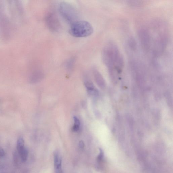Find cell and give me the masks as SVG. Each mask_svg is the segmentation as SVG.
<instances>
[{"instance_id": "cell-5", "label": "cell", "mask_w": 173, "mask_h": 173, "mask_svg": "<svg viewBox=\"0 0 173 173\" xmlns=\"http://www.w3.org/2000/svg\"><path fill=\"white\" fill-rule=\"evenodd\" d=\"M140 42L145 52H148L151 46V36L150 30L145 27L139 29L138 32Z\"/></svg>"}, {"instance_id": "cell-15", "label": "cell", "mask_w": 173, "mask_h": 173, "mask_svg": "<svg viewBox=\"0 0 173 173\" xmlns=\"http://www.w3.org/2000/svg\"><path fill=\"white\" fill-rule=\"evenodd\" d=\"M103 156V152L102 150L101 149H100V153L98 156V160H100L102 159Z\"/></svg>"}, {"instance_id": "cell-4", "label": "cell", "mask_w": 173, "mask_h": 173, "mask_svg": "<svg viewBox=\"0 0 173 173\" xmlns=\"http://www.w3.org/2000/svg\"><path fill=\"white\" fill-rule=\"evenodd\" d=\"M61 15L68 23L72 24L78 21L79 13L73 5L68 3L63 2L59 5Z\"/></svg>"}, {"instance_id": "cell-3", "label": "cell", "mask_w": 173, "mask_h": 173, "mask_svg": "<svg viewBox=\"0 0 173 173\" xmlns=\"http://www.w3.org/2000/svg\"><path fill=\"white\" fill-rule=\"evenodd\" d=\"M93 32V29L88 22L78 21L72 24L70 32L72 36L78 38L88 37Z\"/></svg>"}, {"instance_id": "cell-9", "label": "cell", "mask_w": 173, "mask_h": 173, "mask_svg": "<svg viewBox=\"0 0 173 173\" xmlns=\"http://www.w3.org/2000/svg\"><path fill=\"white\" fill-rule=\"evenodd\" d=\"M19 153L21 157V161L23 162H26L28 159L29 152L28 150L25 147L24 148L20 151Z\"/></svg>"}, {"instance_id": "cell-12", "label": "cell", "mask_w": 173, "mask_h": 173, "mask_svg": "<svg viewBox=\"0 0 173 173\" xmlns=\"http://www.w3.org/2000/svg\"><path fill=\"white\" fill-rule=\"evenodd\" d=\"M85 86L89 91H92L94 90V86L92 83L87 81L85 83Z\"/></svg>"}, {"instance_id": "cell-6", "label": "cell", "mask_w": 173, "mask_h": 173, "mask_svg": "<svg viewBox=\"0 0 173 173\" xmlns=\"http://www.w3.org/2000/svg\"><path fill=\"white\" fill-rule=\"evenodd\" d=\"M45 20L49 30L52 32L59 31L61 28L60 23L55 14L52 12L48 13L45 16Z\"/></svg>"}, {"instance_id": "cell-14", "label": "cell", "mask_w": 173, "mask_h": 173, "mask_svg": "<svg viewBox=\"0 0 173 173\" xmlns=\"http://www.w3.org/2000/svg\"><path fill=\"white\" fill-rule=\"evenodd\" d=\"M79 147L81 150H83L84 148V143L83 141H81L79 143Z\"/></svg>"}, {"instance_id": "cell-13", "label": "cell", "mask_w": 173, "mask_h": 173, "mask_svg": "<svg viewBox=\"0 0 173 173\" xmlns=\"http://www.w3.org/2000/svg\"><path fill=\"white\" fill-rule=\"evenodd\" d=\"M74 126L80 127V123L79 119L75 116L74 117Z\"/></svg>"}, {"instance_id": "cell-10", "label": "cell", "mask_w": 173, "mask_h": 173, "mask_svg": "<svg viewBox=\"0 0 173 173\" xmlns=\"http://www.w3.org/2000/svg\"><path fill=\"white\" fill-rule=\"evenodd\" d=\"M25 141L22 137H20L18 139L17 143V149L18 152L24 148Z\"/></svg>"}, {"instance_id": "cell-1", "label": "cell", "mask_w": 173, "mask_h": 173, "mask_svg": "<svg viewBox=\"0 0 173 173\" xmlns=\"http://www.w3.org/2000/svg\"><path fill=\"white\" fill-rule=\"evenodd\" d=\"M102 58L111 75H117L121 73L124 65V61L115 43L110 42L105 45L102 52Z\"/></svg>"}, {"instance_id": "cell-8", "label": "cell", "mask_w": 173, "mask_h": 173, "mask_svg": "<svg viewBox=\"0 0 173 173\" xmlns=\"http://www.w3.org/2000/svg\"><path fill=\"white\" fill-rule=\"evenodd\" d=\"M128 44L129 48L132 51H135L137 50V43L134 38L131 37L129 38L128 41Z\"/></svg>"}, {"instance_id": "cell-16", "label": "cell", "mask_w": 173, "mask_h": 173, "mask_svg": "<svg viewBox=\"0 0 173 173\" xmlns=\"http://www.w3.org/2000/svg\"><path fill=\"white\" fill-rule=\"evenodd\" d=\"M5 152L3 148L0 147V156L3 157L5 156Z\"/></svg>"}, {"instance_id": "cell-11", "label": "cell", "mask_w": 173, "mask_h": 173, "mask_svg": "<svg viewBox=\"0 0 173 173\" xmlns=\"http://www.w3.org/2000/svg\"><path fill=\"white\" fill-rule=\"evenodd\" d=\"M129 4L131 6L138 7L143 5V3L141 1H130Z\"/></svg>"}, {"instance_id": "cell-7", "label": "cell", "mask_w": 173, "mask_h": 173, "mask_svg": "<svg viewBox=\"0 0 173 173\" xmlns=\"http://www.w3.org/2000/svg\"><path fill=\"white\" fill-rule=\"evenodd\" d=\"M54 166L55 173H63L62 157L57 151L54 153Z\"/></svg>"}, {"instance_id": "cell-2", "label": "cell", "mask_w": 173, "mask_h": 173, "mask_svg": "<svg viewBox=\"0 0 173 173\" xmlns=\"http://www.w3.org/2000/svg\"><path fill=\"white\" fill-rule=\"evenodd\" d=\"M156 23L155 27L157 34L154 38L153 52L155 56H159L163 54L168 43V32L164 25Z\"/></svg>"}]
</instances>
